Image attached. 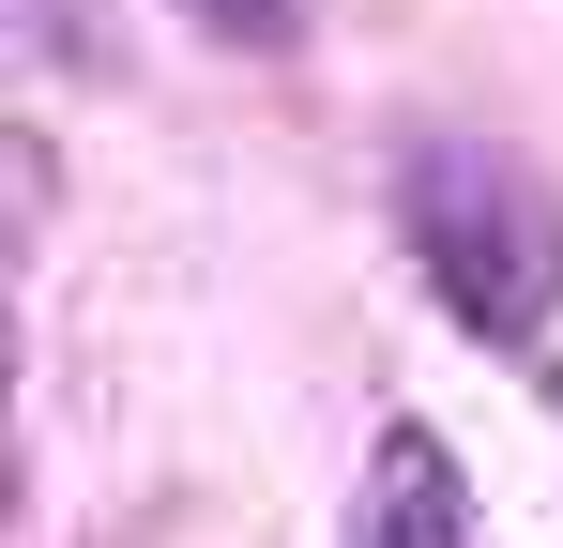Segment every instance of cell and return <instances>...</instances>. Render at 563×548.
Here are the masks:
<instances>
[{
  "label": "cell",
  "mask_w": 563,
  "mask_h": 548,
  "mask_svg": "<svg viewBox=\"0 0 563 548\" xmlns=\"http://www.w3.org/2000/svg\"><path fill=\"white\" fill-rule=\"evenodd\" d=\"M396 213H411V260L427 289L457 305L472 336H533L563 305V198L518 153H487V138H427L411 183H396Z\"/></svg>",
  "instance_id": "6da1fadb"
},
{
  "label": "cell",
  "mask_w": 563,
  "mask_h": 548,
  "mask_svg": "<svg viewBox=\"0 0 563 548\" xmlns=\"http://www.w3.org/2000/svg\"><path fill=\"white\" fill-rule=\"evenodd\" d=\"M335 548H472V487L442 457V427H380L366 442V487H351Z\"/></svg>",
  "instance_id": "7a4b0ae2"
},
{
  "label": "cell",
  "mask_w": 563,
  "mask_h": 548,
  "mask_svg": "<svg viewBox=\"0 0 563 548\" xmlns=\"http://www.w3.org/2000/svg\"><path fill=\"white\" fill-rule=\"evenodd\" d=\"M198 31H229V46H289L305 0H198Z\"/></svg>",
  "instance_id": "3957f363"
}]
</instances>
